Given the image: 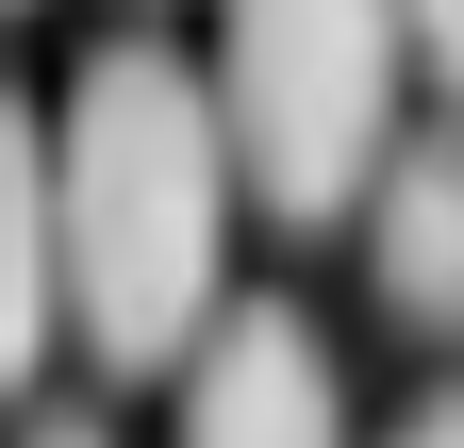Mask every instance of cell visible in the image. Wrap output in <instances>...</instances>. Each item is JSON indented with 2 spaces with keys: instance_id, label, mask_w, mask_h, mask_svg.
<instances>
[{
  "instance_id": "2",
  "label": "cell",
  "mask_w": 464,
  "mask_h": 448,
  "mask_svg": "<svg viewBox=\"0 0 464 448\" xmlns=\"http://www.w3.org/2000/svg\"><path fill=\"white\" fill-rule=\"evenodd\" d=\"M398 67H415L398 0H216V117H232V166L282 233H332V216L382 200Z\"/></svg>"
},
{
  "instance_id": "4",
  "label": "cell",
  "mask_w": 464,
  "mask_h": 448,
  "mask_svg": "<svg viewBox=\"0 0 464 448\" xmlns=\"http://www.w3.org/2000/svg\"><path fill=\"white\" fill-rule=\"evenodd\" d=\"M365 283L398 332H464V133H398L365 200Z\"/></svg>"
},
{
  "instance_id": "6",
  "label": "cell",
  "mask_w": 464,
  "mask_h": 448,
  "mask_svg": "<svg viewBox=\"0 0 464 448\" xmlns=\"http://www.w3.org/2000/svg\"><path fill=\"white\" fill-rule=\"evenodd\" d=\"M398 448H464V382H448L431 415H398Z\"/></svg>"
},
{
  "instance_id": "5",
  "label": "cell",
  "mask_w": 464,
  "mask_h": 448,
  "mask_svg": "<svg viewBox=\"0 0 464 448\" xmlns=\"http://www.w3.org/2000/svg\"><path fill=\"white\" fill-rule=\"evenodd\" d=\"M398 17H415V67L464 100V0H398Z\"/></svg>"
},
{
  "instance_id": "3",
  "label": "cell",
  "mask_w": 464,
  "mask_h": 448,
  "mask_svg": "<svg viewBox=\"0 0 464 448\" xmlns=\"http://www.w3.org/2000/svg\"><path fill=\"white\" fill-rule=\"evenodd\" d=\"M183 448H348L332 332H315L299 299H232L216 349L183 365Z\"/></svg>"
},
{
  "instance_id": "1",
  "label": "cell",
  "mask_w": 464,
  "mask_h": 448,
  "mask_svg": "<svg viewBox=\"0 0 464 448\" xmlns=\"http://www.w3.org/2000/svg\"><path fill=\"white\" fill-rule=\"evenodd\" d=\"M232 117L216 67H183L166 34H100L67 100H50V216H67V349L150 382L199 365L232 316Z\"/></svg>"
},
{
  "instance_id": "7",
  "label": "cell",
  "mask_w": 464,
  "mask_h": 448,
  "mask_svg": "<svg viewBox=\"0 0 464 448\" xmlns=\"http://www.w3.org/2000/svg\"><path fill=\"white\" fill-rule=\"evenodd\" d=\"M34 448H116V432L100 415H34Z\"/></svg>"
}]
</instances>
